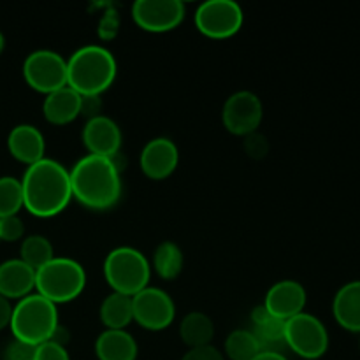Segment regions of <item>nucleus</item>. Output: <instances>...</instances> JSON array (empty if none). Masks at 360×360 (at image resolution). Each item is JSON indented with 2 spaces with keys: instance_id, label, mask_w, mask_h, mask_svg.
I'll return each instance as SVG.
<instances>
[{
  "instance_id": "19",
  "label": "nucleus",
  "mask_w": 360,
  "mask_h": 360,
  "mask_svg": "<svg viewBox=\"0 0 360 360\" xmlns=\"http://www.w3.org/2000/svg\"><path fill=\"white\" fill-rule=\"evenodd\" d=\"M333 316L345 330L360 334V280L348 281L336 292Z\"/></svg>"
},
{
  "instance_id": "15",
  "label": "nucleus",
  "mask_w": 360,
  "mask_h": 360,
  "mask_svg": "<svg viewBox=\"0 0 360 360\" xmlns=\"http://www.w3.org/2000/svg\"><path fill=\"white\" fill-rule=\"evenodd\" d=\"M306 301H308V294L299 281L283 280L274 283L267 290L264 306L271 315L287 322L288 319L304 311Z\"/></svg>"
},
{
  "instance_id": "12",
  "label": "nucleus",
  "mask_w": 360,
  "mask_h": 360,
  "mask_svg": "<svg viewBox=\"0 0 360 360\" xmlns=\"http://www.w3.org/2000/svg\"><path fill=\"white\" fill-rule=\"evenodd\" d=\"M264 118L262 101L253 91L241 90L232 94L221 109V122L231 134L246 137L257 132Z\"/></svg>"
},
{
  "instance_id": "17",
  "label": "nucleus",
  "mask_w": 360,
  "mask_h": 360,
  "mask_svg": "<svg viewBox=\"0 0 360 360\" xmlns=\"http://www.w3.org/2000/svg\"><path fill=\"white\" fill-rule=\"evenodd\" d=\"M35 290V271L20 259L0 264V295L9 301H20Z\"/></svg>"
},
{
  "instance_id": "37",
  "label": "nucleus",
  "mask_w": 360,
  "mask_h": 360,
  "mask_svg": "<svg viewBox=\"0 0 360 360\" xmlns=\"http://www.w3.org/2000/svg\"><path fill=\"white\" fill-rule=\"evenodd\" d=\"M4 48H6V37H4V34L0 32V55H2Z\"/></svg>"
},
{
  "instance_id": "5",
  "label": "nucleus",
  "mask_w": 360,
  "mask_h": 360,
  "mask_svg": "<svg viewBox=\"0 0 360 360\" xmlns=\"http://www.w3.org/2000/svg\"><path fill=\"white\" fill-rule=\"evenodd\" d=\"M86 287V273L77 260L55 257L35 271V294L53 304H63L79 297Z\"/></svg>"
},
{
  "instance_id": "32",
  "label": "nucleus",
  "mask_w": 360,
  "mask_h": 360,
  "mask_svg": "<svg viewBox=\"0 0 360 360\" xmlns=\"http://www.w3.org/2000/svg\"><path fill=\"white\" fill-rule=\"evenodd\" d=\"M35 347L23 343V341L13 340V343L7 345L4 360H34Z\"/></svg>"
},
{
  "instance_id": "16",
  "label": "nucleus",
  "mask_w": 360,
  "mask_h": 360,
  "mask_svg": "<svg viewBox=\"0 0 360 360\" xmlns=\"http://www.w3.org/2000/svg\"><path fill=\"white\" fill-rule=\"evenodd\" d=\"M7 150L14 160L27 167L46 158V141L41 130L28 123L16 125L7 136Z\"/></svg>"
},
{
  "instance_id": "21",
  "label": "nucleus",
  "mask_w": 360,
  "mask_h": 360,
  "mask_svg": "<svg viewBox=\"0 0 360 360\" xmlns=\"http://www.w3.org/2000/svg\"><path fill=\"white\" fill-rule=\"evenodd\" d=\"M139 348L132 334L127 330L105 329L95 341V355L98 360H136Z\"/></svg>"
},
{
  "instance_id": "2",
  "label": "nucleus",
  "mask_w": 360,
  "mask_h": 360,
  "mask_svg": "<svg viewBox=\"0 0 360 360\" xmlns=\"http://www.w3.org/2000/svg\"><path fill=\"white\" fill-rule=\"evenodd\" d=\"M72 199L91 211H108L122 197V169L112 158L86 155L69 171Z\"/></svg>"
},
{
  "instance_id": "18",
  "label": "nucleus",
  "mask_w": 360,
  "mask_h": 360,
  "mask_svg": "<svg viewBox=\"0 0 360 360\" xmlns=\"http://www.w3.org/2000/svg\"><path fill=\"white\" fill-rule=\"evenodd\" d=\"M42 115L51 125H69L81 116V95L69 86L46 95L42 102Z\"/></svg>"
},
{
  "instance_id": "24",
  "label": "nucleus",
  "mask_w": 360,
  "mask_h": 360,
  "mask_svg": "<svg viewBox=\"0 0 360 360\" xmlns=\"http://www.w3.org/2000/svg\"><path fill=\"white\" fill-rule=\"evenodd\" d=\"M153 269L162 280H176L183 271V252L176 243L164 241L153 253Z\"/></svg>"
},
{
  "instance_id": "33",
  "label": "nucleus",
  "mask_w": 360,
  "mask_h": 360,
  "mask_svg": "<svg viewBox=\"0 0 360 360\" xmlns=\"http://www.w3.org/2000/svg\"><path fill=\"white\" fill-rule=\"evenodd\" d=\"M181 360H225V357L217 347L207 345V347L190 348V350L183 355Z\"/></svg>"
},
{
  "instance_id": "31",
  "label": "nucleus",
  "mask_w": 360,
  "mask_h": 360,
  "mask_svg": "<svg viewBox=\"0 0 360 360\" xmlns=\"http://www.w3.org/2000/svg\"><path fill=\"white\" fill-rule=\"evenodd\" d=\"M34 360H70V357L65 347L53 343V341H46V343L35 347Z\"/></svg>"
},
{
  "instance_id": "10",
  "label": "nucleus",
  "mask_w": 360,
  "mask_h": 360,
  "mask_svg": "<svg viewBox=\"0 0 360 360\" xmlns=\"http://www.w3.org/2000/svg\"><path fill=\"white\" fill-rule=\"evenodd\" d=\"M132 315L137 326L157 333L174 322L176 306L167 292L148 285L132 297Z\"/></svg>"
},
{
  "instance_id": "30",
  "label": "nucleus",
  "mask_w": 360,
  "mask_h": 360,
  "mask_svg": "<svg viewBox=\"0 0 360 360\" xmlns=\"http://www.w3.org/2000/svg\"><path fill=\"white\" fill-rule=\"evenodd\" d=\"M118 30H120V14L118 11L109 7V9L104 13V16L101 18V21H98V30H97L98 37H101L102 41H111V39L116 37Z\"/></svg>"
},
{
  "instance_id": "27",
  "label": "nucleus",
  "mask_w": 360,
  "mask_h": 360,
  "mask_svg": "<svg viewBox=\"0 0 360 360\" xmlns=\"http://www.w3.org/2000/svg\"><path fill=\"white\" fill-rule=\"evenodd\" d=\"M23 210V190L20 179L13 176L0 178V218L14 217Z\"/></svg>"
},
{
  "instance_id": "36",
  "label": "nucleus",
  "mask_w": 360,
  "mask_h": 360,
  "mask_svg": "<svg viewBox=\"0 0 360 360\" xmlns=\"http://www.w3.org/2000/svg\"><path fill=\"white\" fill-rule=\"evenodd\" d=\"M253 360H288L281 352H260Z\"/></svg>"
},
{
  "instance_id": "38",
  "label": "nucleus",
  "mask_w": 360,
  "mask_h": 360,
  "mask_svg": "<svg viewBox=\"0 0 360 360\" xmlns=\"http://www.w3.org/2000/svg\"><path fill=\"white\" fill-rule=\"evenodd\" d=\"M359 350H360V338H359Z\"/></svg>"
},
{
  "instance_id": "13",
  "label": "nucleus",
  "mask_w": 360,
  "mask_h": 360,
  "mask_svg": "<svg viewBox=\"0 0 360 360\" xmlns=\"http://www.w3.org/2000/svg\"><path fill=\"white\" fill-rule=\"evenodd\" d=\"M81 139H83L84 148L88 150V155L115 158L122 150L123 137L118 123L109 118V116L101 115L86 120Z\"/></svg>"
},
{
  "instance_id": "34",
  "label": "nucleus",
  "mask_w": 360,
  "mask_h": 360,
  "mask_svg": "<svg viewBox=\"0 0 360 360\" xmlns=\"http://www.w3.org/2000/svg\"><path fill=\"white\" fill-rule=\"evenodd\" d=\"M102 112V101L97 95H91V97H81V115L86 116L88 120L95 118V116H101Z\"/></svg>"
},
{
  "instance_id": "22",
  "label": "nucleus",
  "mask_w": 360,
  "mask_h": 360,
  "mask_svg": "<svg viewBox=\"0 0 360 360\" xmlns=\"http://www.w3.org/2000/svg\"><path fill=\"white\" fill-rule=\"evenodd\" d=\"M179 338L188 348L207 347L214 338L213 320L202 311L188 313L179 323Z\"/></svg>"
},
{
  "instance_id": "6",
  "label": "nucleus",
  "mask_w": 360,
  "mask_h": 360,
  "mask_svg": "<svg viewBox=\"0 0 360 360\" xmlns=\"http://www.w3.org/2000/svg\"><path fill=\"white\" fill-rule=\"evenodd\" d=\"M104 278L116 294L134 297L148 287L151 278L150 260L143 252L132 246H120L111 250L104 260Z\"/></svg>"
},
{
  "instance_id": "29",
  "label": "nucleus",
  "mask_w": 360,
  "mask_h": 360,
  "mask_svg": "<svg viewBox=\"0 0 360 360\" xmlns=\"http://www.w3.org/2000/svg\"><path fill=\"white\" fill-rule=\"evenodd\" d=\"M245 151L250 158H255V160H262L269 153V143H267V137L259 134V130L250 136L245 137Z\"/></svg>"
},
{
  "instance_id": "8",
  "label": "nucleus",
  "mask_w": 360,
  "mask_h": 360,
  "mask_svg": "<svg viewBox=\"0 0 360 360\" xmlns=\"http://www.w3.org/2000/svg\"><path fill=\"white\" fill-rule=\"evenodd\" d=\"M23 77L32 90L53 94L67 86V60L51 49H37L25 58Z\"/></svg>"
},
{
  "instance_id": "11",
  "label": "nucleus",
  "mask_w": 360,
  "mask_h": 360,
  "mask_svg": "<svg viewBox=\"0 0 360 360\" xmlns=\"http://www.w3.org/2000/svg\"><path fill=\"white\" fill-rule=\"evenodd\" d=\"M132 20L141 30L164 34L174 30L185 20L186 7L181 0H137L132 4Z\"/></svg>"
},
{
  "instance_id": "35",
  "label": "nucleus",
  "mask_w": 360,
  "mask_h": 360,
  "mask_svg": "<svg viewBox=\"0 0 360 360\" xmlns=\"http://www.w3.org/2000/svg\"><path fill=\"white\" fill-rule=\"evenodd\" d=\"M11 316H13V304H11L9 299L0 295V330L9 327Z\"/></svg>"
},
{
  "instance_id": "4",
  "label": "nucleus",
  "mask_w": 360,
  "mask_h": 360,
  "mask_svg": "<svg viewBox=\"0 0 360 360\" xmlns=\"http://www.w3.org/2000/svg\"><path fill=\"white\" fill-rule=\"evenodd\" d=\"M58 326L56 304L35 292L20 299L16 306H13L9 327L14 340L23 341L32 347H39L51 340L53 333Z\"/></svg>"
},
{
  "instance_id": "23",
  "label": "nucleus",
  "mask_w": 360,
  "mask_h": 360,
  "mask_svg": "<svg viewBox=\"0 0 360 360\" xmlns=\"http://www.w3.org/2000/svg\"><path fill=\"white\" fill-rule=\"evenodd\" d=\"M101 320L105 329L125 330L134 322L132 297L123 294H109L101 304Z\"/></svg>"
},
{
  "instance_id": "3",
  "label": "nucleus",
  "mask_w": 360,
  "mask_h": 360,
  "mask_svg": "<svg viewBox=\"0 0 360 360\" xmlns=\"http://www.w3.org/2000/svg\"><path fill=\"white\" fill-rule=\"evenodd\" d=\"M116 60L108 48L88 44L67 60V86L81 97H101L116 79Z\"/></svg>"
},
{
  "instance_id": "20",
  "label": "nucleus",
  "mask_w": 360,
  "mask_h": 360,
  "mask_svg": "<svg viewBox=\"0 0 360 360\" xmlns=\"http://www.w3.org/2000/svg\"><path fill=\"white\" fill-rule=\"evenodd\" d=\"M252 334L259 341L262 352H278L285 347V320L276 319L266 309V306H257L252 311Z\"/></svg>"
},
{
  "instance_id": "9",
  "label": "nucleus",
  "mask_w": 360,
  "mask_h": 360,
  "mask_svg": "<svg viewBox=\"0 0 360 360\" xmlns=\"http://www.w3.org/2000/svg\"><path fill=\"white\" fill-rule=\"evenodd\" d=\"M195 27L210 39H229L238 34L245 21L239 4L232 0H207L195 11Z\"/></svg>"
},
{
  "instance_id": "26",
  "label": "nucleus",
  "mask_w": 360,
  "mask_h": 360,
  "mask_svg": "<svg viewBox=\"0 0 360 360\" xmlns=\"http://www.w3.org/2000/svg\"><path fill=\"white\" fill-rule=\"evenodd\" d=\"M262 352L252 330H232L225 340V355L231 360H253Z\"/></svg>"
},
{
  "instance_id": "1",
  "label": "nucleus",
  "mask_w": 360,
  "mask_h": 360,
  "mask_svg": "<svg viewBox=\"0 0 360 360\" xmlns=\"http://www.w3.org/2000/svg\"><path fill=\"white\" fill-rule=\"evenodd\" d=\"M21 181L23 207L37 218H53L72 200L69 171L53 158H42L25 171Z\"/></svg>"
},
{
  "instance_id": "14",
  "label": "nucleus",
  "mask_w": 360,
  "mask_h": 360,
  "mask_svg": "<svg viewBox=\"0 0 360 360\" xmlns=\"http://www.w3.org/2000/svg\"><path fill=\"white\" fill-rule=\"evenodd\" d=\"M141 171L155 181L169 178L179 164V150L169 137H155L141 151Z\"/></svg>"
},
{
  "instance_id": "25",
  "label": "nucleus",
  "mask_w": 360,
  "mask_h": 360,
  "mask_svg": "<svg viewBox=\"0 0 360 360\" xmlns=\"http://www.w3.org/2000/svg\"><path fill=\"white\" fill-rule=\"evenodd\" d=\"M51 259H55V250H53L49 239L44 236H28L21 241L20 260H23L34 271L41 269Z\"/></svg>"
},
{
  "instance_id": "7",
  "label": "nucleus",
  "mask_w": 360,
  "mask_h": 360,
  "mask_svg": "<svg viewBox=\"0 0 360 360\" xmlns=\"http://www.w3.org/2000/svg\"><path fill=\"white\" fill-rule=\"evenodd\" d=\"M285 347L306 360H316L329 350V333L311 313H299L285 322Z\"/></svg>"
},
{
  "instance_id": "28",
  "label": "nucleus",
  "mask_w": 360,
  "mask_h": 360,
  "mask_svg": "<svg viewBox=\"0 0 360 360\" xmlns=\"http://www.w3.org/2000/svg\"><path fill=\"white\" fill-rule=\"evenodd\" d=\"M25 236V224L18 214L14 217L0 218V241L16 243L23 241Z\"/></svg>"
}]
</instances>
